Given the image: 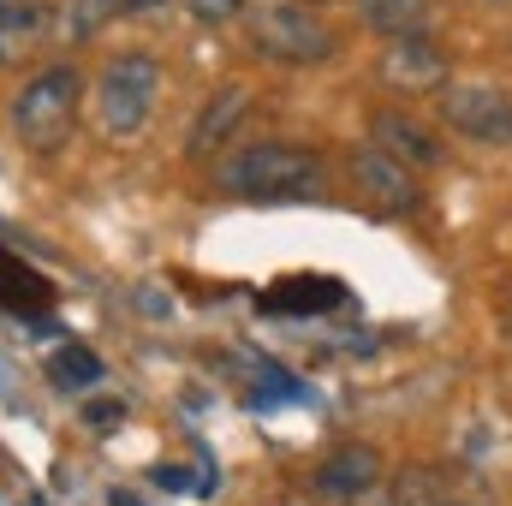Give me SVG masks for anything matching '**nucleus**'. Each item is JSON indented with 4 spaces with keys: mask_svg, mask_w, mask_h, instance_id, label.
<instances>
[{
    "mask_svg": "<svg viewBox=\"0 0 512 506\" xmlns=\"http://www.w3.org/2000/svg\"><path fill=\"white\" fill-rule=\"evenodd\" d=\"M352 185H358V197H364L382 221H399V215H417V209H423L417 173H411L405 161H393L387 149H376V143L352 149Z\"/></svg>",
    "mask_w": 512,
    "mask_h": 506,
    "instance_id": "nucleus-7",
    "label": "nucleus"
},
{
    "mask_svg": "<svg viewBox=\"0 0 512 506\" xmlns=\"http://www.w3.org/2000/svg\"><path fill=\"white\" fill-rule=\"evenodd\" d=\"M334 304H346V286L334 274H292L262 298V310H274V316H316V310H334Z\"/></svg>",
    "mask_w": 512,
    "mask_h": 506,
    "instance_id": "nucleus-12",
    "label": "nucleus"
},
{
    "mask_svg": "<svg viewBox=\"0 0 512 506\" xmlns=\"http://www.w3.org/2000/svg\"><path fill=\"white\" fill-rule=\"evenodd\" d=\"M251 48L274 66H328L340 54V30L304 0H268L251 12Z\"/></svg>",
    "mask_w": 512,
    "mask_h": 506,
    "instance_id": "nucleus-3",
    "label": "nucleus"
},
{
    "mask_svg": "<svg viewBox=\"0 0 512 506\" xmlns=\"http://www.w3.org/2000/svg\"><path fill=\"white\" fill-rule=\"evenodd\" d=\"M108 506H143V501H137V495H126V489H120V495H108Z\"/></svg>",
    "mask_w": 512,
    "mask_h": 506,
    "instance_id": "nucleus-22",
    "label": "nucleus"
},
{
    "mask_svg": "<svg viewBox=\"0 0 512 506\" xmlns=\"http://www.w3.org/2000/svg\"><path fill=\"white\" fill-rule=\"evenodd\" d=\"M155 96H161V60L143 54V48H126L102 66L96 78V126L108 137H137L143 120L155 114Z\"/></svg>",
    "mask_w": 512,
    "mask_h": 506,
    "instance_id": "nucleus-4",
    "label": "nucleus"
},
{
    "mask_svg": "<svg viewBox=\"0 0 512 506\" xmlns=\"http://www.w3.org/2000/svg\"><path fill=\"white\" fill-rule=\"evenodd\" d=\"M0 310H12V316H42V310H54V286H48L18 251H6V245H0Z\"/></svg>",
    "mask_w": 512,
    "mask_h": 506,
    "instance_id": "nucleus-13",
    "label": "nucleus"
},
{
    "mask_svg": "<svg viewBox=\"0 0 512 506\" xmlns=\"http://www.w3.org/2000/svg\"><path fill=\"white\" fill-rule=\"evenodd\" d=\"M191 6V18H203V24H233L251 0H185Z\"/></svg>",
    "mask_w": 512,
    "mask_h": 506,
    "instance_id": "nucleus-18",
    "label": "nucleus"
},
{
    "mask_svg": "<svg viewBox=\"0 0 512 506\" xmlns=\"http://www.w3.org/2000/svg\"><path fill=\"white\" fill-rule=\"evenodd\" d=\"M155 483H161V489H173V495H185V489H191L179 465H161V471H155Z\"/></svg>",
    "mask_w": 512,
    "mask_h": 506,
    "instance_id": "nucleus-21",
    "label": "nucleus"
},
{
    "mask_svg": "<svg viewBox=\"0 0 512 506\" xmlns=\"http://www.w3.org/2000/svg\"><path fill=\"white\" fill-rule=\"evenodd\" d=\"M495 328H501V340L512 346V268L495 280Z\"/></svg>",
    "mask_w": 512,
    "mask_h": 506,
    "instance_id": "nucleus-20",
    "label": "nucleus"
},
{
    "mask_svg": "<svg viewBox=\"0 0 512 506\" xmlns=\"http://www.w3.org/2000/svg\"><path fill=\"white\" fill-rule=\"evenodd\" d=\"M215 191L245 197V203H298V197H322L328 173L316 149L286 143V137H256L215 161Z\"/></svg>",
    "mask_w": 512,
    "mask_h": 506,
    "instance_id": "nucleus-1",
    "label": "nucleus"
},
{
    "mask_svg": "<svg viewBox=\"0 0 512 506\" xmlns=\"http://www.w3.org/2000/svg\"><path fill=\"white\" fill-rule=\"evenodd\" d=\"M441 506H471V501H441Z\"/></svg>",
    "mask_w": 512,
    "mask_h": 506,
    "instance_id": "nucleus-24",
    "label": "nucleus"
},
{
    "mask_svg": "<svg viewBox=\"0 0 512 506\" xmlns=\"http://www.w3.org/2000/svg\"><path fill=\"white\" fill-rule=\"evenodd\" d=\"M155 6H167V0H131V12H155Z\"/></svg>",
    "mask_w": 512,
    "mask_h": 506,
    "instance_id": "nucleus-23",
    "label": "nucleus"
},
{
    "mask_svg": "<svg viewBox=\"0 0 512 506\" xmlns=\"http://www.w3.org/2000/svg\"><path fill=\"white\" fill-rule=\"evenodd\" d=\"M447 495L435 489V477L429 471H405L399 483H393V495H387V506H441Z\"/></svg>",
    "mask_w": 512,
    "mask_h": 506,
    "instance_id": "nucleus-17",
    "label": "nucleus"
},
{
    "mask_svg": "<svg viewBox=\"0 0 512 506\" xmlns=\"http://www.w3.org/2000/svg\"><path fill=\"white\" fill-rule=\"evenodd\" d=\"M441 120H447V131H459V137H471V143L507 149L512 143V96L495 90V84H447Z\"/></svg>",
    "mask_w": 512,
    "mask_h": 506,
    "instance_id": "nucleus-8",
    "label": "nucleus"
},
{
    "mask_svg": "<svg viewBox=\"0 0 512 506\" xmlns=\"http://www.w3.org/2000/svg\"><path fill=\"white\" fill-rule=\"evenodd\" d=\"M48 381L60 387V393H90L96 381H108V370H102V358L90 352V346H60L54 358H48Z\"/></svg>",
    "mask_w": 512,
    "mask_h": 506,
    "instance_id": "nucleus-16",
    "label": "nucleus"
},
{
    "mask_svg": "<svg viewBox=\"0 0 512 506\" xmlns=\"http://www.w3.org/2000/svg\"><path fill=\"white\" fill-rule=\"evenodd\" d=\"M126 12L131 0H60L54 6V36H60V48H78V42H96Z\"/></svg>",
    "mask_w": 512,
    "mask_h": 506,
    "instance_id": "nucleus-14",
    "label": "nucleus"
},
{
    "mask_svg": "<svg viewBox=\"0 0 512 506\" xmlns=\"http://www.w3.org/2000/svg\"><path fill=\"white\" fill-rule=\"evenodd\" d=\"M78 108H84V72L72 60H54L42 72H30L12 96V137L30 149V155H54L66 149V137L78 126Z\"/></svg>",
    "mask_w": 512,
    "mask_h": 506,
    "instance_id": "nucleus-2",
    "label": "nucleus"
},
{
    "mask_svg": "<svg viewBox=\"0 0 512 506\" xmlns=\"http://www.w3.org/2000/svg\"><path fill=\"white\" fill-rule=\"evenodd\" d=\"M370 143H376V149H387L393 161H405L411 173L441 161V143H435V131H423L411 114H399V108H376V114H370Z\"/></svg>",
    "mask_w": 512,
    "mask_h": 506,
    "instance_id": "nucleus-10",
    "label": "nucleus"
},
{
    "mask_svg": "<svg viewBox=\"0 0 512 506\" xmlns=\"http://www.w3.org/2000/svg\"><path fill=\"white\" fill-rule=\"evenodd\" d=\"M84 423H90V429H114V423H126V399H90V405H84Z\"/></svg>",
    "mask_w": 512,
    "mask_h": 506,
    "instance_id": "nucleus-19",
    "label": "nucleus"
},
{
    "mask_svg": "<svg viewBox=\"0 0 512 506\" xmlns=\"http://www.w3.org/2000/svg\"><path fill=\"white\" fill-rule=\"evenodd\" d=\"M447 48L429 36V30H411V36H387L382 60H376V78H382L393 96H429V90H447Z\"/></svg>",
    "mask_w": 512,
    "mask_h": 506,
    "instance_id": "nucleus-6",
    "label": "nucleus"
},
{
    "mask_svg": "<svg viewBox=\"0 0 512 506\" xmlns=\"http://www.w3.org/2000/svg\"><path fill=\"white\" fill-rule=\"evenodd\" d=\"M245 114H251V90H245V84H221V90L197 108L191 131H185V155H191V161L221 155V149L233 143V131L245 126Z\"/></svg>",
    "mask_w": 512,
    "mask_h": 506,
    "instance_id": "nucleus-9",
    "label": "nucleus"
},
{
    "mask_svg": "<svg viewBox=\"0 0 512 506\" xmlns=\"http://www.w3.org/2000/svg\"><path fill=\"white\" fill-rule=\"evenodd\" d=\"M54 36V12L42 0H0V66L30 60Z\"/></svg>",
    "mask_w": 512,
    "mask_h": 506,
    "instance_id": "nucleus-11",
    "label": "nucleus"
},
{
    "mask_svg": "<svg viewBox=\"0 0 512 506\" xmlns=\"http://www.w3.org/2000/svg\"><path fill=\"white\" fill-rule=\"evenodd\" d=\"M358 18L376 30V36H411V30H429V0H352Z\"/></svg>",
    "mask_w": 512,
    "mask_h": 506,
    "instance_id": "nucleus-15",
    "label": "nucleus"
},
{
    "mask_svg": "<svg viewBox=\"0 0 512 506\" xmlns=\"http://www.w3.org/2000/svg\"><path fill=\"white\" fill-rule=\"evenodd\" d=\"M387 483V459L370 441H340L310 465V495L328 506H358Z\"/></svg>",
    "mask_w": 512,
    "mask_h": 506,
    "instance_id": "nucleus-5",
    "label": "nucleus"
}]
</instances>
